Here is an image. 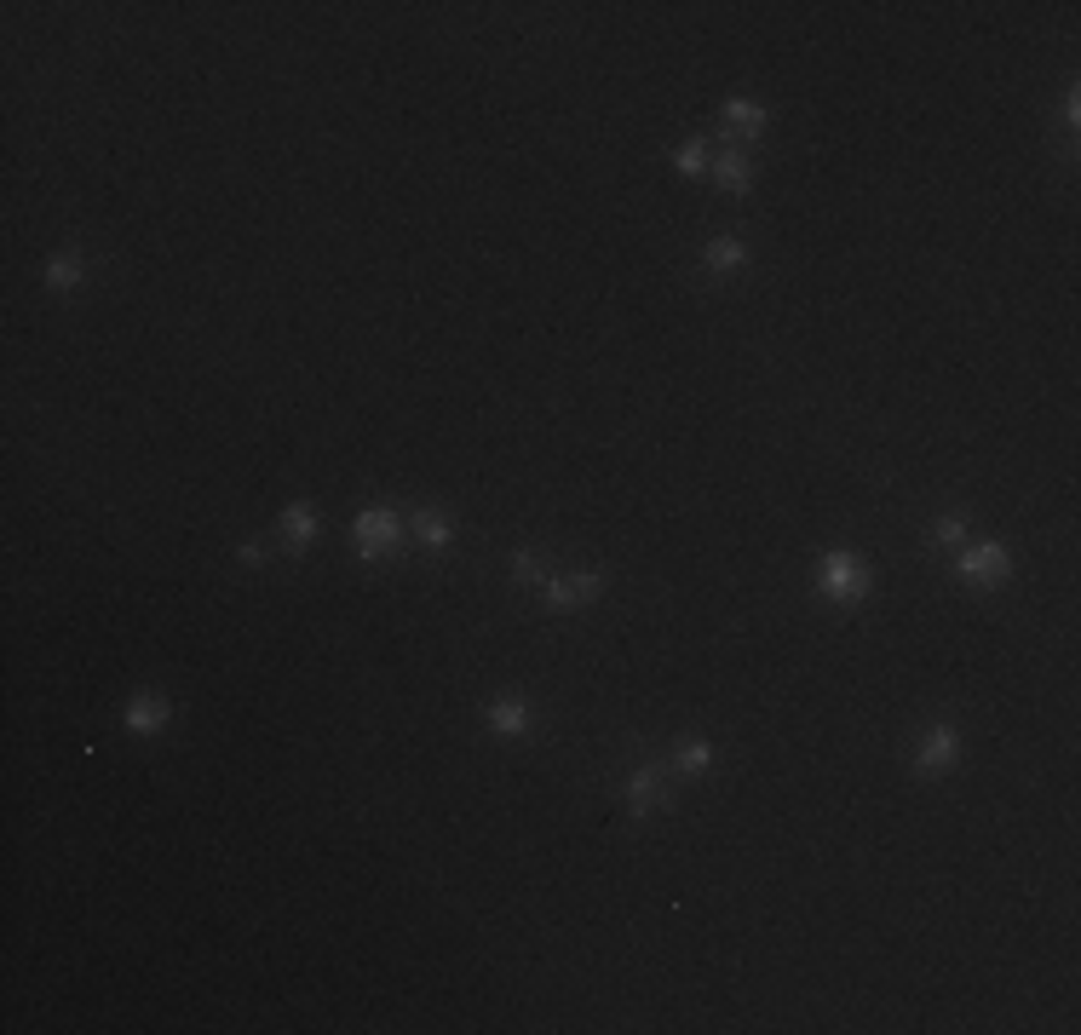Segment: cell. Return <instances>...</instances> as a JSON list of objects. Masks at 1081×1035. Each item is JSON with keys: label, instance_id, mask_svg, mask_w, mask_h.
Returning a JSON list of instances; mask_svg holds the SVG:
<instances>
[{"label": "cell", "instance_id": "obj_17", "mask_svg": "<svg viewBox=\"0 0 1081 1035\" xmlns=\"http://www.w3.org/2000/svg\"><path fill=\"white\" fill-rule=\"evenodd\" d=\"M679 167H685V173H702V144H685V150H679Z\"/></svg>", "mask_w": 1081, "mask_h": 1035}, {"label": "cell", "instance_id": "obj_5", "mask_svg": "<svg viewBox=\"0 0 1081 1035\" xmlns=\"http://www.w3.org/2000/svg\"><path fill=\"white\" fill-rule=\"evenodd\" d=\"M593 593H598V575H558V581H547L552 610H570V604H581V598H593Z\"/></svg>", "mask_w": 1081, "mask_h": 1035}, {"label": "cell", "instance_id": "obj_18", "mask_svg": "<svg viewBox=\"0 0 1081 1035\" xmlns=\"http://www.w3.org/2000/svg\"><path fill=\"white\" fill-rule=\"evenodd\" d=\"M961 535H966V524H961V518H938V541H949V547H955Z\"/></svg>", "mask_w": 1081, "mask_h": 1035}, {"label": "cell", "instance_id": "obj_10", "mask_svg": "<svg viewBox=\"0 0 1081 1035\" xmlns=\"http://www.w3.org/2000/svg\"><path fill=\"white\" fill-rule=\"evenodd\" d=\"M529 725V713H524V702L518 696H501L495 708H489V731H501V736H518Z\"/></svg>", "mask_w": 1081, "mask_h": 1035}, {"label": "cell", "instance_id": "obj_16", "mask_svg": "<svg viewBox=\"0 0 1081 1035\" xmlns=\"http://www.w3.org/2000/svg\"><path fill=\"white\" fill-rule=\"evenodd\" d=\"M512 570H518V581H535L541 564H535V552H529V547H518V552H512Z\"/></svg>", "mask_w": 1081, "mask_h": 1035}, {"label": "cell", "instance_id": "obj_7", "mask_svg": "<svg viewBox=\"0 0 1081 1035\" xmlns=\"http://www.w3.org/2000/svg\"><path fill=\"white\" fill-rule=\"evenodd\" d=\"M627 805H633V817H644V811H656V805H662V777H656L650 765L627 777Z\"/></svg>", "mask_w": 1081, "mask_h": 1035}, {"label": "cell", "instance_id": "obj_6", "mask_svg": "<svg viewBox=\"0 0 1081 1035\" xmlns=\"http://www.w3.org/2000/svg\"><path fill=\"white\" fill-rule=\"evenodd\" d=\"M414 535L426 541L432 552H443L449 541H455V524H449V512H437V506H420L414 512Z\"/></svg>", "mask_w": 1081, "mask_h": 1035}, {"label": "cell", "instance_id": "obj_13", "mask_svg": "<svg viewBox=\"0 0 1081 1035\" xmlns=\"http://www.w3.org/2000/svg\"><path fill=\"white\" fill-rule=\"evenodd\" d=\"M713 179L725 184V190H748V161H742V156H719Z\"/></svg>", "mask_w": 1081, "mask_h": 1035}, {"label": "cell", "instance_id": "obj_3", "mask_svg": "<svg viewBox=\"0 0 1081 1035\" xmlns=\"http://www.w3.org/2000/svg\"><path fill=\"white\" fill-rule=\"evenodd\" d=\"M1007 547H1001V541H984V547H972V552H961V558H955V570L966 575V581H1001V575H1007Z\"/></svg>", "mask_w": 1081, "mask_h": 1035}, {"label": "cell", "instance_id": "obj_11", "mask_svg": "<svg viewBox=\"0 0 1081 1035\" xmlns=\"http://www.w3.org/2000/svg\"><path fill=\"white\" fill-rule=\"evenodd\" d=\"M282 529H288V547H305V541L317 535V512H311L305 501H294L288 512H282Z\"/></svg>", "mask_w": 1081, "mask_h": 1035}, {"label": "cell", "instance_id": "obj_4", "mask_svg": "<svg viewBox=\"0 0 1081 1035\" xmlns=\"http://www.w3.org/2000/svg\"><path fill=\"white\" fill-rule=\"evenodd\" d=\"M955 759H961V731H955V725H932L926 742H920L915 765L920 771H943V765H955Z\"/></svg>", "mask_w": 1081, "mask_h": 1035}, {"label": "cell", "instance_id": "obj_2", "mask_svg": "<svg viewBox=\"0 0 1081 1035\" xmlns=\"http://www.w3.org/2000/svg\"><path fill=\"white\" fill-rule=\"evenodd\" d=\"M397 512L391 506H368V512H357V558H380V552L397 541Z\"/></svg>", "mask_w": 1081, "mask_h": 1035}, {"label": "cell", "instance_id": "obj_15", "mask_svg": "<svg viewBox=\"0 0 1081 1035\" xmlns=\"http://www.w3.org/2000/svg\"><path fill=\"white\" fill-rule=\"evenodd\" d=\"M679 765L702 771V765H708V742H702V736H685V742H679Z\"/></svg>", "mask_w": 1081, "mask_h": 1035}, {"label": "cell", "instance_id": "obj_1", "mask_svg": "<svg viewBox=\"0 0 1081 1035\" xmlns=\"http://www.w3.org/2000/svg\"><path fill=\"white\" fill-rule=\"evenodd\" d=\"M823 593L851 604V598L869 593V570H863V558L857 552H828L823 558Z\"/></svg>", "mask_w": 1081, "mask_h": 1035}, {"label": "cell", "instance_id": "obj_14", "mask_svg": "<svg viewBox=\"0 0 1081 1035\" xmlns=\"http://www.w3.org/2000/svg\"><path fill=\"white\" fill-rule=\"evenodd\" d=\"M81 282V259H52L46 265V288H75Z\"/></svg>", "mask_w": 1081, "mask_h": 1035}, {"label": "cell", "instance_id": "obj_8", "mask_svg": "<svg viewBox=\"0 0 1081 1035\" xmlns=\"http://www.w3.org/2000/svg\"><path fill=\"white\" fill-rule=\"evenodd\" d=\"M725 127H731L736 138H754L759 127H765V110H759L754 98H725Z\"/></svg>", "mask_w": 1081, "mask_h": 1035}, {"label": "cell", "instance_id": "obj_12", "mask_svg": "<svg viewBox=\"0 0 1081 1035\" xmlns=\"http://www.w3.org/2000/svg\"><path fill=\"white\" fill-rule=\"evenodd\" d=\"M736 265H742V242H736V236H713L708 242V271L725 276V271H736Z\"/></svg>", "mask_w": 1081, "mask_h": 1035}, {"label": "cell", "instance_id": "obj_9", "mask_svg": "<svg viewBox=\"0 0 1081 1035\" xmlns=\"http://www.w3.org/2000/svg\"><path fill=\"white\" fill-rule=\"evenodd\" d=\"M161 719H167V702H161V696H150V690H144V696H133V702H127V731H156Z\"/></svg>", "mask_w": 1081, "mask_h": 1035}]
</instances>
